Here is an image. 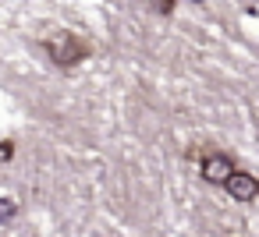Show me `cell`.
<instances>
[{
	"label": "cell",
	"mask_w": 259,
	"mask_h": 237,
	"mask_svg": "<svg viewBox=\"0 0 259 237\" xmlns=\"http://www.w3.org/2000/svg\"><path fill=\"white\" fill-rule=\"evenodd\" d=\"M43 50H47V57L57 64V68H75V64H82L89 53H93V43H85L78 32H54V36H47L43 39Z\"/></svg>",
	"instance_id": "6da1fadb"
},
{
	"label": "cell",
	"mask_w": 259,
	"mask_h": 237,
	"mask_svg": "<svg viewBox=\"0 0 259 237\" xmlns=\"http://www.w3.org/2000/svg\"><path fill=\"white\" fill-rule=\"evenodd\" d=\"M224 191H227L234 202H255V198H259V177L248 173V170H234V173L224 181Z\"/></svg>",
	"instance_id": "7a4b0ae2"
},
{
	"label": "cell",
	"mask_w": 259,
	"mask_h": 237,
	"mask_svg": "<svg viewBox=\"0 0 259 237\" xmlns=\"http://www.w3.org/2000/svg\"><path fill=\"white\" fill-rule=\"evenodd\" d=\"M199 170H202V181H209V184H220V188H224V181H227L238 166H234V163H231V156H224V152H206Z\"/></svg>",
	"instance_id": "3957f363"
},
{
	"label": "cell",
	"mask_w": 259,
	"mask_h": 237,
	"mask_svg": "<svg viewBox=\"0 0 259 237\" xmlns=\"http://www.w3.org/2000/svg\"><path fill=\"white\" fill-rule=\"evenodd\" d=\"M15 216H18V202L15 198H0V226L11 223Z\"/></svg>",
	"instance_id": "277c9868"
},
{
	"label": "cell",
	"mask_w": 259,
	"mask_h": 237,
	"mask_svg": "<svg viewBox=\"0 0 259 237\" xmlns=\"http://www.w3.org/2000/svg\"><path fill=\"white\" fill-rule=\"evenodd\" d=\"M11 159H15V142L0 138V163H11Z\"/></svg>",
	"instance_id": "5b68a950"
},
{
	"label": "cell",
	"mask_w": 259,
	"mask_h": 237,
	"mask_svg": "<svg viewBox=\"0 0 259 237\" xmlns=\"http://www.w3.org/2000/svg\"><path fill=\"white\" fill-rule=\"evenodd\" d=\"M149 4L160 11V15H174V8H178V0H149Z\"/></svg>",
	"instance_id": "8992f818"
},
{
	"label": "cell",
	"mask_w": 259,
	"mask_h": 237,
	"mask_svg": "<svg viewBox=\"0 0 259 237\" xmlns=\"http://www.w3.org/2000/svg\"><path fill=\"white\" fill-rule=\"evenodd\" d=\"M188 4H206V0H188Z\"/></svg>",
	"instance_id": "52a82bcc"
}]
</instances>
